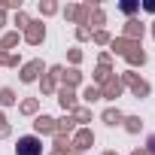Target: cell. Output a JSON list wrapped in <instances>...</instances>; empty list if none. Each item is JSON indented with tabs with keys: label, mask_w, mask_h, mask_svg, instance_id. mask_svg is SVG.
<instances>
[{
	"label": "cell",
	"mask_w": 155,
	"mask_h": 155,
	"mask_svg": "<svg viewBox=\"0 0 155 155\" xmlns=\"http://www.w3.org/2000/svg\"><path fill=\"white\" fill-rule=\"evenodd\" d=\"M146 146H149V152H152V155H155V134H152V137H149V140H146Z\"/></svg>",
	"instance_id": "obj_2"
},
{
	"label": "cell",
	"mask_w": 155,
	"mask_h": 155,
	"mask_svg": "<svg viewBox=\"0 0 155 155\" xmlns=\"http://www.w3.org/2000/svg\"><path fill=\"white\" fill-rule=\"evenodd\" d=\"M18 155H43V143L28 134V137L18 140Z\"/></svg>",
	"instance_id": "obj_1"
}]
</instances>
